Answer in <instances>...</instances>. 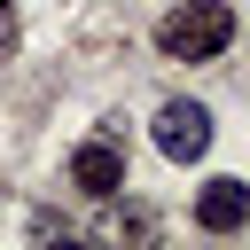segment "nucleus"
Segmentation results:
<instances>
[{"mask_svg": "<svg viewBox=\"0 0 250 250\" xmlns=\"http://www.w3.org/2000/svg\"><path fill=\"white\" fill-rule=\"evenodd\" d=\"M227 39H234V8H227V0H180V8L156 23V47H164L172 62H211Z\"/></svg>", "mask_w": 250, "mask_h": 250, "instance_id": "f257e3e1", "label": "nucleus"}, {"mask_svg": "<svg viewBox=\"0 0 250 250\" xmlns=\"http://www.w3.org/2000/svg\"><path fill=\"white\" fill-rule=\"evenodd\" d=\"M156 148H164L172 164H195V156L211 148V109H203V102H164V109H156Z\"/></svg>", "mask_w": 250, "mask_h": 250, "instance_id": "f03ea898", "label": "nucleus"}, {"mask_svg": "<svg viewBox=\"0 0 250 250\" xmlns=\"http://www.w3.org/2000/svg\"><path fill=\"white\" fill-rule=\"evenodd\" d=\"M70 188H78V195H117V188H125V156H117V141H86V148L70 156Z\"/></svg>", "mask_w": 250, "mask_h": 250, "instance_id": "7ed1b4c3", "label": "nucleus"}, {"mask_svg": "<svg viewBox=\"0 0 250 250\" xmlns=\"http://www.w3.org/2000/svg\"><path fill=\"white\" fill-rule=\"evenodd\" d=\"M242 219H250V188H242V180H211V188L195 195V227H203V234H234Z\"/></svg>", "mask_w": 250, "mask_h": 250, "instance_id": "20e7f679", "label": "nucleus"}, {"mask_svg": "<svg viewBox=\"0 0 250 250\" xmlns=\"http://www.w3.org/2000/svg\"><path fill=\"white\" fill-rule=\"evenodd\" d=\"M0 8H8V0H0Z\"/></svg>", "mask_w": 250, "mask_h": 250, "instance_id": "39448f33", "label": "nucleus"}]
</instances>
